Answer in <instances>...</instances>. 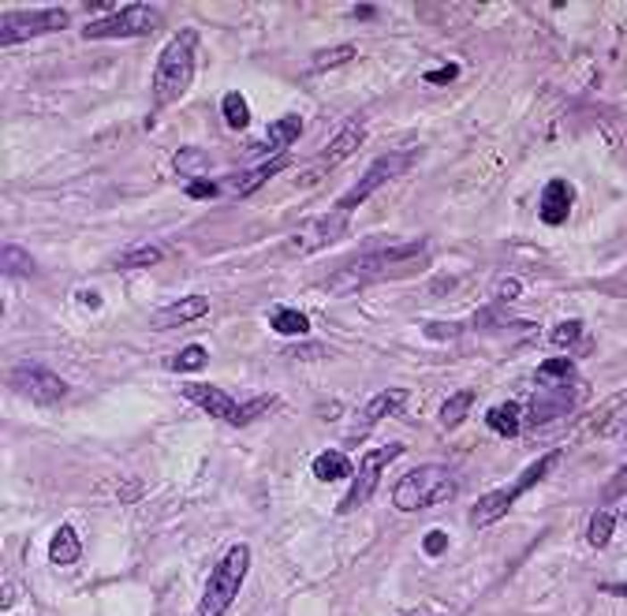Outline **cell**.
I'll return each mask as SVG.
<instances>
[{
  "label": "cell",
  "mask_w": 627,
  "mask_h": 616,
  "mask_svg": "<svg viewBox=\"0 0 627 616\" xmlns=\"http://www.w3.org/2000/svg\"><path fill=\"white\" fill-rule=\"evenodd\" d=\"M195 63H198V30L195 27H180L169 46H164L157 72H154V105L169 109L176 105L195 82Z\"/></svg>",
  "instance_id": "6da1fadb"
},
{
  "label": "cell",
  "mask_w": 627,
  "mask_h": 616,
  "mask_svg": "<svg viewBox=\"0 0 627 616\" xmlns=\"http://www.w3.org/2000/svg\"><path fill=\"white\" fill-rule=\"evenodd\" d=\"M422 250H426V240H414V243H404V247H381V250H373V254H359V258H355L351 266H344L337 277H329L325 288L329 291H340V295L359 291V288H366L373 281L392 277L396 269H404L407 258H414V254H422Z\"/></svg>",
  "instance_id": "7a4b0ae2"
},
{
  "label": "cell",
  "mask_w": 627,
  "mask_h": 616,
  "mask_svg": "<svg viewBox=\"0 0 627 616\" xmlns=\"http://www.w3.org/2000/svg\"><path fill=\"white\" fill-rule=\"evenodd\" d=\"M459 494V482L445 463H426L407 471L400 482L392 485V504L400 512H422L430 504H448Z\"/></svg>",
  "instance_id": "3957f363"
},
{
  "label": "cell",
  "mask_w": 627,
  "mask_h": 616,
  "mask_svg": "<svg viewBox=\"0 0 627 616\" xmlns=\"http://www.w3.org/2000/svg\"><path fill=\"white\" fill-rule=\"evenodd\" d=\"M250 571V545H232L228 553L217 561V568L209 571L205 590H202V602H198V616H224L232 609L236 594Z\"/></svg>",
  "instance_id": "277c9868"
},
{
  "label": "cell",
  "mask_w": 627,
  "mask_h": 616,
  "mask_svg": "<svg viewBox=\"0 0 627 616\" xmlns=\"http://www.w3.org/2000/svg\"><path fill=\"white\" fill-rule=\"evenodd\" d=\"M161 27V12L154 4H128L116 8L104 19H90L82 27V38L87 41H101V38H150Z\"/></svg>",
  "instance_id": "5b68a950"
},
{
  "label": "cell",
  "mask_w": 627,
  "mask_h": 616,
  "mask_svg": "<svg viewBox=\"0 0 627 616\" xmlns=\"http://www.w3.org/2000/svg\"><path fill=\"white\" fill-rule=\"evenodd\" d=\"M71 23L64 8H34V12H4L0 15V49L23 46L30 38L56 34Z\"/></svg>",
  "instance_id": "8992f818"
},
{
  "label": "cell",
  "mask_w": 627,
  "mask_h": 616,
  "mask_svg": "<svg viewBox=\"0 0 627 616\" xmlns=\"http://www.w3.org/2000/svg\"><path fill=\"white\" fill-rule=\"evenodd\" d=\"M400 456H404V444H400V441L381 444V449L366 452V460H363L359 467H355V482H351L347 497L337 504V516H351L355 508H363V504L373 497V490H378V482H381V475H385V467H389L392 460H400Z\"/></svg>",
  "instance_id": "52a82bcc"
},
{
  "label": "cell",
  "mask_w": 627,
  "mask_h": 616,
  "mask_svg": "<svg viewBox=\"0 0 627 616\" xmlns=\"http://www.w3.org/2000/svg\"><path fill=\"white\" fill-rule=\"evenodd\" d=\"M414 150H396V154H381L378 161H373L370 168H366V173L359 176V183H355L351 190H347V195L337 202V206H332V209H340V214H351V209H359L370 195H373V190H378V187H385L389 180H396V176H404L407 173V168L414 165Z\"/></svg>",
  "instance_id": "ba28073f"
},
{
  "label": "cell",
  "mask_w": 627,
  "mask_h": 616,
  "mask_svg": "<svg viewBox=\"0 0 627 616\" xmlns=\"http://www.w3.org/2000/svg\"><path fill=\"white\" fill-rule=\"evenodd\" d=\"M8 385H12L19 396H23V400L38 403V408H49V403H60V400L68 396V381L56 377V374L46 370V367H38V363H19V367H12Z\"/></svg>",
  "instance_id": "9c48e42d"
},
{
  "label": "cell",
  "mask_w": 627,
  "mask_h": 616,
  "mask_svg": "<svg viewBox=\"0 0 627 616\" xmlns=\"http://www.w3.org/2000/svg\"><path fill=\"white\" fill-rule=\"evenodd\" d=\"M344 236H347V214H340V209H329L325 217H314L303 228H296V236L284 243V250L288 254H314V250H322V247L340 243Z\"/></svg>",
  "instance_id": "30bf717a"
},
{
  "label": "cell",
  "mask_w": 627,
  "mask_h": 616,
  "mask_svg": "<svg viewBox=\"0 0 627 616\" xmlns=\"http://www.w3.org/2000/svg\"><path fill=\"white\" fill-rule=\"evenodd\" d=\"M407 400H411L407 389H385V392H378L373 400H366L363 408H359V415H355V422L347 426V444H363V441L370 437V430L378 426L381 418L404 415V411H407Z\"/></svg>",
  "instance_id": "8fae6325"
},
{
  "label": "cell",
  "mask_w": 627,
  "mask_h": 616,
  "mask_svg": "<svg viewBox=\"0 0 627 616\" xmlns=\"http://www.w3.org/2000/svg\"><path fill=\"white\" fill-rule=\"evenodd\" d=\"M541 389H553V392H538L531 400V408H527V418L534 422V426H541V422H549V418H564V415H572L575 411V403L587 400V385H541Z\"/></svg>",
  "instance_id": "7c38bea8"
},
{
  "label": "cell",
  "mask_w": 627,
  "mask_h": 616,
  "mask_svg": "<svg viewBox=\"0 0 627 616\" xmlns=\"http://www.w3.org/2000/svg\"><path fill=\"white\" fill-rule=\"evenodd\" d=\"M288 165H291V157H288V154H277L273 161H265V165H258V168H243V173L221 180V195H232V198L255 195L258 187H265V183L273 180V176L280 173V168H288Z\"/></svg>",
  "instance_id": "4fadbf2b"
},
{
  "label": "cell",
  "mask_w": 627,
  "mask_h": 616,
  "mask_svg": "<svg viewBox=\"0 0 627 616\" xmlns=\"http://www.w3.org/2000/svg\"><path fill=\"white\" fill-rule=\"evenodd\" d=\"M363 139H366V120L363 116H351V120H344V127L337 135H332L325 146H322V154H318V165L322 168H329V165H340V161H347L355 150L363 146Z\"/></svg>",
  "instance_id": "5bb4252c"
},
{
  "label": "cell",
  "mask_w": 627,
  "mask_h": 616,
  "mask_svg": "<svg viewBox=\"0 0 627 616\" xmlns=\"http://www.w3.org/2000/svg\"><path fill=\"white\" fill-rule=\"evenodd\" d=\"M180 392H183V400H191L195 408H202L209 418H228V422H232V415H236V408H239V403L228 396L224 389L205 385V381H187Z\"/></svg>",
  "instance_id": "9a60e30c"
},
{
  "label": "cell",
  "mask_w": 627,
  "mask_h": 616,
  "mask_svg": "<svg viewBox=\"0 0 627 616\" xmlns=\"http://www.w3.org/2000/svg\"><path fill=\"white\" fill-rule=\"evenodd\" d=\"M572 206H575V187L568 180H549L546 190H541L538 217L546 224H564L572 217Z\"/></svg>",
  "instance_id": "2e32d148"
},
{
  "label": "cell",
  "mask_w": 627,
  "mask_h": 616,
  "mask_svg": "<svg viewBox=\"0 0 627 616\" xmlns=\"http://www.w3.org/2000/svg\"><path fill=\"white\" fill-rule=\"evenodd\" d=\"M205 310H209L205 295H187V300H176L169 307H161L150 317V329H180L187 322H195V317H205Z\"/></svg>",
  "instance_id": "e0dca14e"
},
{
  "label": "cell",
  "mask_w": 627,
  "mask_h": 616,
  "mask_svg": "<svg viewBox=\"0 0 627 616\" xmlns=\"http://www.w3.org/2000/svg\"><path fill=\"white\" fill-rule=\"evenodd\" d=\"M512 504H515V494H512V485H500V490H489L474 501L471 508V527H493L497 519H505L512 512Z\"/></svg>",
  "instance_id": "ac0fdd59"
},
{
  "label": "cell",
  "mask_w": 627,
  "mask_h": 616,
  "mask_svg": "<svg viewBox=\"0 0 627 616\" xmlns=\"http://www.w3.org/2000/svg\"><path fill=\"white\" fill-rule=\"evenodd\" d=\"M303 135V116L299 113H288V116H280V120H273L265 127V150H277V154H288V146L296 142Z\"/></svg>",
  "instance_id": "d6986e66"
},
{
  "label": "cell",
  "mask_w": 627,
  "mask_h": 616,
  "mask_svg": "<svg viewBox=\"0 0 627 616\" xmlns=\"http://www.w3.org/2000/svg\"><path fill=\"white\" fill-rule=\"evenodd\" d=\"M351 475H355V467H351L347 452L325 449V452L314 456V478H318V482H344V478H351Z\"/></svg>",
  "instance_id": "ffe728a7"
},
{
  "label": "cell",
  "mask_w": 627,
  "mask_h": 616,
  "mask_svg": "<svg viewBox=\"0 0 627 616\" xmlns=\"http://www.w3.org/2000/svg\"><path fill=\"white\" fill-rule=\"evenodd\" d=\"M82 557V542H79V535H75V527H56V535H53V542H49V561L53 564H60V568H68V564H75Z\"/></svg>",
  "instance_id": "44dd1931"
},
{
  "label": "cell",
  "mask_w": 627,
  "mask_h": 616,
  "mask_svg": "<svg viewBox=\"0 0 627 616\" xmlns=\"http://www.w3.org/2000/svg\"><path fill=\"white\" fill-rule=\"evenodd\" d=\"M172 168H176L180 176H187V183H191V180H205L209 154L202 150V146H180V150L172 154Z\"/></svg>",
  "instance_id": "7402d4cb"
},
{
  "label": "cell",
  "mask_w": 627,
  "mask_h": 616,
  "mask_svg": "<svg viewBox=\"0 0 627 616\" xmlns=\"http://www.w3.org/2000/svg\"><path fill=\"white\" fill-rule=\"evenodd\" d=\"M519 418H522V408L508 400V403H500V408H489L486 426H489L497 437H515V434H519Z\"/></svg>",
  "instance_id": "603a6c76"
},
{
  "label": "cell",
  "mask_w": 627,
  "mask_h": 616,
  "mask_svg": "<svg viewBox=\"0 0 627 616\" xmlns=\"http://www.w3.org/2000/svg\"><path fill=\"white\" fill-rule=\"evenodd\" d=\"M560 463V452L553 449V452H546V456H541V460H534L531 467H527V471H522L515 482H512V494L515 497H522V494H527V490H534V485L541 482V478H546L549 471H553V467Z\"/></svg>",
  "instance_id": "cb8c5ba5"
},
{
  "label": "cell",
  "mask_w": 627,
  "mask_h": 616,
  "mask_svg": "<svg viewBox=\"0 0 627 616\" xmlns=\"http://www.w3.org/2000/svg\"><path fill=\"white\" fill-rule=\"evenodd\" d=\"M269 325L284 336H303V333H310V317L296 307H273L269 310Z\"/></svg>",
  "instance_id": "d4e9b609"
},
{
  "label": "cell",
  "mask_w": 627,
  "mask_h": 616,
  "mask_svg": "<svg viewBox=\"0 0 627 616\" xmlns=\"http://www.w3.org/2000/svg\"><path fill=\"white\" fill-rule=\"evenodd\" d=\"M164 247H157V243H146V247H131V250H123V254H116V269H146V266H157V262H164Z\"/></svg>",
  "instance_id": "484cf974"
},
{
  "label": "cell",
  "mask_w": 627,
  "mask_h": 616,
  "mask_svg": "<svg viewBox=\"0 0 627 616\" xmlns=\"http://www.w3.org/2000/svg\"><path fill=\"white\" fill-rule=\"evenodd\" d=\"M4 277H15V281H27L38 273V262L30 258L27 247H15V243H4Z\"/></svg>",
  "instance_id": "4316f807"
},
{
  "label": "cell",
  "mask_w": 627,
  "mask_h": 616,
  "mask_svg": "<svg viewBox=\"0 0 627 616\" xmlns=\"http://www.w3.org/2000/svg\"><path fill=\"white\" fill-rule=\"evenodd\" d=\"M575 363L572 359H546V363L538 367V385H575Z\"/></svg>",
  "instance_id": "83f0119b"
},
{
  "label": "cell",
  "mask_w": 627,
  "mask_h": 616,
  "mask_svg": "<svg viewBox=\"0 0 627 616\" xmlns=\"http://www.w3.org/2000/svg\"><path fill=\"white\" fill-rule=\"evenodd\" d=\"M471 403H474V392H471V389L452 392V396L441 403V426H445V430L464 426V418L471 415Z\"/></svg>",
  "instance_id": "f1b7e54d"
},
{
  "label": "cell",
  "mask_w": 627,
  "mask_h": 616,
  "mask_svg": "<svg viewBox=\"0 0 627 616\" xmlns=\"http://www.w3.org/2000/svg\"><path fill=\"white\" fill-rule=\"evenodd\" d=\"M277 403H280V400H277L273 392L250 396L247 403H239V408H236V415H232V426H250V422H255V418H262V415H269V411H273Z\"/></svg>",
  "instance_id": "f546056e"
},
{
  "label": "cell",
  "mask_w": 627,
  "mask_h": 616,
  "mask_svg": "<svg viewBox=\"0 0 627 616\" xmlns=\"http://www.w3.org/2000/svg\"><path fill=\"white\" fill-rule=\"evenodd\" d=\"M221 113H224V123L232 127V131H247V127H250V109H247V97L239 90H228L224 94Z\"/></svg>",
  "instance_id": "4dcf8cb0"
},
{
  "label": "cell",
  "mask_w": 627,
  "mask_h": 616,
  "mask_svg": "<svg viewBox=\"0 0 627 616\" xmlns=\"http://www.w3.org/2000/svg\"><path fill=\"white\" fill-rule=\"evenodd\" d=\"M613 530H616V516L609 512V508H598V512L590 516V527H587V542L594 549H605L613 542Z\"/></svg>",
  "instance_id": "1f68e13d"
},
{
  "label": "cell",
  "mask_w": 627,
  "mask_h": 616,
  "mask_svg": "<svg viewBox=\"0 0 627 616\" xmlns=\"http://www.w3.org/2000/svg\"><path fill=\"white\" fill-rule=\"evenodd\" d=\"M176 374H198V370H205L209 367V351L202 348V344H187L172 363H169Z\"/></svg>",
  "instance_id": "d6a6232c"
},
{
  "label": "cell",
  "mask_w": 627,
  "mask_h": 616,
  "mask_svg": "<svg viewBox=\"0 0 627 616\" xmlns=\"http://www.w3.org/2000/svg\"><path fill=\"white\" fill-rule=\"evenodd\" d=\"M355 56V46H347V41H344V46H332V49H325V53H314V63H310V68L314 72H329V68H340V63H347Z\"/></svg>",
  "instance_id": "836d02e7"
},
{
  "label": "cell",
  "mask_w": 627,
  "mask_h": 616,
  "mask_svg": "<svg viewBox=\"0 0 627 616\" xmlns=\"http://www.w3.org/2000/svg\"><path fill=\"white\" fill-rule=\"evenodd\" d=\"M579 336H582V317H568V322L553 325V333H549V344H553V348H572Z\"/></svg>",
  "instance_id": "e575fe53"
},
{
  "label": "cell",
  "mask_w": 627,
  "mask_h": 616,
  "mask_svg": "<svg viewBox=\"0 0 627 616\" xmlns=\"http://www.w3.org/2000/svg\"><path fill=\"white\" fill-rule=\"evenodd\" d=\"M187 198H198V202H209V198H221V180H191L187 183Z\"/></svg>",
  "instance_id": "d590c367"
},
{
  "label": "cell",
  "mask_w": 627,
  "mask_h": 616,
  "mask_svg": "<svg viewBox=\"0 0 627 616\" xmlns=\"http://www.w3.org/2000/svg\"><path fill=\"white\" fill-rule=\"evenodd\" d=\"M422 333H426L430 340H452V336L464 333V322H430Z\"/></svg>",
  "instance_id": "8d00e7d4"
},
{
  "label": "cell",
  "mask_w": 627,
  "mask_h": 616,
  "mask_svg": "<svg viewBox=\"0 0 627 616\" xmlns=\"http://www.w3.org/2000/svg\"><path fill=\"white\" fill-rule=\"evenodd\" d=\"M445 549H448V535H445V530H430V535L422 538V553L426 557H441Z\"/></svg>",
  "instance_id": "74e56055"
},
{
  "label": "cell",
  "mask_w": 627,
  "mask_h": 616,
  "mask_svg": "<svg viewBox=\"0 0 627 616\" xmlns=\"http://www.w3.org/2000/svg\"><path fill=\"white\" fill-rule=\"evenodd\" d=\"M456 75H459V63H445V68H437V72H426V82L430 87H448Z\"/></svg>",
  "instance_id": "f35d334b"
},
{
  "label": "cell",
  "mask_w": 627,
  "mask_h": 616,
  "mask_svg": "<svg viewBox=\"0 0 627 616\" xmlns=\"http://www.w3.org/2000/svg\"><path fill=\"white\" fill-rule=\"evenodd\" d=\"M519 295H522V281H515V277H505L497 284V300L500 303H512V300H519Z\"/></svg>",
  "instance_id": "ab89813d"
},
{
  "label": "cell",
  "mask_w": 627,
  "mask_h": 616,
  "mask_svg": "<svg viewBox=\"0 0 627 616\" xmlns=\"http://www.w3.org/2000/svg\"><path fill=\"white\" fill-rule=\"evenodd\" d=\"M623 490H627V467H623V471H620V475L609 482V490H605V494H609V497H616V494H623Z\"/></svg>",
  "instance_id": "60d3db41"
},
{
  "label": "cell",
  "mask_w": 627,
  "mask_h": 616,
  "mask_svg": "<svg viewBox=\"0 0 627 616\" xmlns=\"http://www.w3.org/2000/svg\"><path fill=\"white\" fill-rule=\"evenodd\" d=\"M351 15H355V19H363V23H366V19H378V8H373V4H355V8H351Z\"/></svg>",
  "instance_id": "b9f144b4"
},
{
  "label": "cell",
  "mask_w": 627,
  "mask_h": 616,
  "mask_svg": "<svg viewBox=\"0 0 627 616\" xmlns=\"http://www.w3.org/2000/svg\"><path fill=\"white\" fill-rule=\"evenodd\" d=\"M601 590H605V594H613V598H623V602H627V583H605Z\"/></svg>",
  "instance_id": "7bdbcfd3"
},
{
  "label": "cell",
  "mask_w": 627,
  "mask_h": 616,
  "mask_svg": "<svg viewBox=\"0 0 627 616\" xmlns=\"http://www.w3.org/2000/svg\"><path fill=\"white\" fill-rule=\"evenodd\" d=\"M82 303H87V307H97L101 300H97V295H94V291H82Z\"/></svg>",
  "instance_id": "ee69618b"
},
{
  "label": "cell",
  "mask_w": 627,
  "mask_h": 616,
  "mask_svg": "<svg viewBox=\"0 0 627 616\" xmlns=\"http://www.w3.org/2000/svg\"><path fill=\"white\" fill-rule=\"evenodd\" d=\"M411 616H448V612H411Z\"/></svg>",
  "instance_id": "f6af8a7d"
}]
</instances>
